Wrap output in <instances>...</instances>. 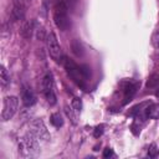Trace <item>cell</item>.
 Instances as JSON below:
<instances>
[{"instance_id":"6da1fadb","label":"cell","mask_w":159,"mask_h":159,"mask_svg":"<svg viewBox=\"0 0 159 159\" xmlns=\"http://www.w3.org/2000/svg\"><path fill=\"white\" fill-rule=\"evenodd\" d=\"M19 153L24 158L35 157L39 153V143H37V137L32 132H29L22 137L21 142L19 143Z\"/></svg>"},{"instance_id":"7a4b0ae2","label":"cell","mask_w":159,"mask_h":159,"mask_svg":"<svg viewBox=\"0 0 159 159\" xmlns=\"http://www.w3.org/2000/svg\"><path fill=\"white\" fill-rule=\"evenodd\" d=\"M54 21L55 25L61 30L66 31L70 28V20H69V6L65 0H60L56 3L54 9Z\"/></svg>"},{"instance_id":"3957f363","label":"cell","mask_w":159,"mask_h":159,"mask_svg":"<svg viewBox=\"0 0 159 159\" xmlns=\"http://www.w3.org/2000/svg\"><path fill=\"white\" fill-rule=\"evenodd\" d=\"M62 65L65 67L67 75L71 77V80L76 83L77 86H80L81 88L85 90L86 86H85V76L82 75V71H81V67L77 66L72 60L67 59V57H62Z\"/></svg>"},{"instance_id":"277c9868","label":"cell","mask_w":159,"mask_h":159,"mask_svg":"<svg viewBox=\"0 0 159 159\" xmlns=\"http://www.w3.org/2000/svg\"><path fill=\"white\" fill-rule=\"evenodd\" d=\"M19 107V98L15 96H9L5 97L3 101V109H1V121L6 122V121L11 119L14 115L16 113Z\"/></svg>"},{"instance_id":"5b68a950","label":"cell","mask_w":159,"mask_h":159,"mask_svg":"<svg viewBox=\"0 0 159 159\" xmlns=\"http://www.w3.org/2000/svg\"><path fill=\"white\" fill-rule=\"evenodd\" d=\"M41 88H42V93L47 102L51 106L56 104V94H55V85H54V78H52L51 73H46L45 77L42 78L41 82Z\"/></svg>"},{"instance_id":"8992f818","label":"cell","mask_w":159,"mask_h":159,"mask_svg":"<svg viewBox=\"0 0 159 159\" xmlns=\"http://www.w3.org/2000/svg\"><path fill=\"white\" fill-rule=\"evenodd\" d=\"M47 49H49V54L54 60L59 61L61 59V47L57 41L55 32H50V35L47 36Z\"/></svg>"},{"instance_id":"52a82bcc","label":"cell","mask_w":159,"mask_h":159,"mask_svg":"<svg viewBox=\"0 0 159 159\" xmlns=\"http://www.w3.org/2000/svg\"><path fill=\"white\" fill-rule=\"evenodd\" d=\"M30 132H32L37 138L42 139V141H49L50 139V134H49V132L46 129V126H45V123L41 119H35L34 122H31Z\"/></svg>"},{"instance_id":"ba28073f","label":"cell","mask_w":159,"mask_h":159,"mask_svg":"<svg viewBox=\"0 0 159 159\" xmlns=\"http://www.w3.org/2000/svg\"><path fill=\"white\" fill-rule=\"evenodd\" d=\"M21 101H22V103H24V106H26V107H31V106H34L36 103V97H35V94H34L31 88L25 87V88L22 90Z\"/></svg>"},{"instance_id":"9c48e42d","label":"cell","mask_w":159,"mask_h":159,"mask_svg":"<svg viewBox=\"0 0 159 159\" xmlns=\"http://www.w3.org/2000/svg\"><path fill=\"white\" fill-rule=\"evenodd\" d=\"M32 30H34V21H24L20 29V34L25 39H30L32 35Z\"/></svg>"},{"instance_id":"30bf717a","label":"cell","mask_w":159,"mask_h":159,"mask_svg":"<svg viewBox=\"0 0 159 159\" xmlns=\"http://www.w3.org/2000/svg\"><path fill=\"white\" fill-rule=\"evenodd\" d=\"M123 92H124V103H127L134 96V93L137 92V83H127Z\"/></svg>"},{"instance_id":"8fae6325","label":"cell","mask_w":159,"mask_h":159,"mask_svg":"<svg viewBox=\"0 0 159 159\" xmlns=\"http://www.w3.org/2000/svg\"><path fill=\"white\" fill-rule=\"evenodd\" d=\"M71 50H72L73 55L77 56V57H82L85 55V50H83L82 44L78 40H73L72 44H71Z\"/></svg>"},{"instance_id":"7c38bea8","label":"cell","mask_w":159,"mask_h":159,"mask_svg":"<svg viewBox=\"0 0 159 159\" xmlns=\"http://www.w3.org/2000/svg\"><path fill=\"white\" fill-rule=\"evenodd\" d=\"M146 118H158L159 117V104H150L146 108Z\"/></svg>"},{"instance_id":"4fadbf2b","label":"cell","mask_w":159,"mask_h":159,"mask_svg":"<svg viewBox=\"0 0 159 159\" xmlns=\"http://www.w3.org/2000/svg\"><path fill=\"white\" fill-rule=\"evenodd\" d=\"M0 83H1L3 88L7 87V85L10 83V76H9V73H7L5 66L0 67Z\"/></svg>"},{"instance_id":"5bb4252c","label":"cell","mask_w":159,"mask_h":159,"mask_svg":"<svg viewBox=\"0 0 159 159\" xmlns=\"http://www.w3.org/2000/svg\"><path fill=\"white\" fill-rule=\"evenodd\" d=\"M50 122H51L52 126L56 127V128H60V127L63 126V119H62V117L60 113H54V115H51Z\"/></svg>"},{"instance_id":"9a60e30c","label":"cell","mask_w":159,"mask_h":159,"mask_svg":"<svg viewBox=\"0 0 159 159\" xmlns=\"http://www.w3.org/2000/svg\"><path fill=\"white\" fill-rule=\"evenodd\" d=\"M75 109H72V108H70L69 106H66L65 107V113H66V116L69 117V118L72 121V123L73 124H76V115H75Z\"/></svg>"},{"instance_id":"2e32d148","label":"cell","mask_w":159,"mask_h":159,"mask_svg":"<svg viewBox=\"0 0 159 159\" xmlns=\"http://www.w3.org/2000/svg\"><path fill=\"white\" fill-rule=\"evenodd\" d=\"M158 152H159V149H158V146L156 144V143L150 144L149 149H148V156H149V158H156L158 156Z\"/></svg>"},{"instance_id":"e0dca14e","label":"cell","mask_w":159,"mask_h":159,"mask_svg":"<svg viewBox=\"0 0 159 159\" xmlns=\"http://www.w3.org/2000/svg\"><path fill=\"white\" fill-rule=\"evenodd\" d=\"M158 83H159V76H157V75H153V76L148 80V82H147V87H148V88H152V87L157 86Z\"/></svg>"},{"instance_id":"ac0fdd59","label":"cell","mask_w":159,"mask_h":159,"mask_svg":"<svg viewBox=\"0 0 159 159\" xmlns=\"http://www.w3.org/2000/svg\"><path fill=\"white\" fill-rule=\"evenodd\" d=\"M152 45L153 47L159 49V29H157L152 35Z\"/></svg>"},{"instance_id":"d6986e66","label":"cell","mask_w":159,"mask_h":159,"mask_svg":"<svg viewBox=\"0 0 159 159\" xmlns=\"http://www.w3.org/2000/svg\"><path fill=\"white\" fill-rule=\"evenodd\" d=\"M72 108L77 112H80L82 109V102H81L80 98H73L72 100Z\"/></svg>"},{"instance_id":"ffe728a7","label":"cell","mask_w":159,"mask_h":159,"mask_svg":"<svg viewBox=\"0 0 159 159\" xmlns=\"http://www.w3.org/2000/svg\"><path fill=\"white\" fill-rule=\"evenodd\" d=\"M81 67V71H82V75L85 76V78H88L90 76H91V69L87 65H82V66H80Z\"/></svg>"},{"instance_id":"44dd1931","label":"cell","mask_w":159,"mask_h":159,"mask_svg":"<svg viewBox=\"0 0 159 159\" xmlns=\"http://www.w3.org/2000/svg\"><path fill=\"white\" fill-rule=\"evenodd\" d=\"M103 128H104L103 124H101V126H97V127H96V129H94V133H93L94 137H96V138L101 137V135L103 134Z\"/></svg>"},{"instance_id":"7402d4cb","label":"cell","mask_w":159,"mask_h":159,"mask_svg":"<svg viewBox=\"0 0 159 159\" xmlns=\"http://www.w3.org/2000/svg\"><path fill=\"white\" fill-rule=\"evenodd\" d=\"M36 36H37V39H39L40 41H42V40H45V36H46V32H45V30H44L42 28H41V29L37 30Z\"/></svg>"},{"instance_id":"603a6c76","label":"cell","mask_w":159,"mask_h":159,"mask_svg":"<svg viewBox=\"0 0 159 159\" xmlns=\"http://www.w3.org/2000/svg\"><path fill=\"white\" fill-rule=\"evenodd\" d=\"M113 156V149L112 148H106L103 150V158H111Z\"/></svg>"},{"instance_id":"cb8c5ba5","label":"cell","mask_w":159,"mask_h":159,"mask_svg":"<svg viewBox=\"0 0 159 159\" xmlns=\"http://www.w3.org/2000/svg\"><path fill=\"white\" fill-rule=\"evenodd\" d=\"M156 94H157V97H159V88H158V91L156 92Z\"/></svg>"},{"instance_id":"d4e9b609","label":"cell","mask_w":159,"mask_h":159,"mask_svg":"<svg viewBox=\"0 0 159 159\" xmlns=\"http://www.w3.org/2000/svg\"><path fill=\"white\" fill-rule=\"evenodd\" d=\"M28 1H30V0H28Z\"/></svg>"}]
</instances>
